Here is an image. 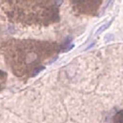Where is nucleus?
<instances>
[{
	"label": "nucleus",
	"instance_id": "nucleus-1",
	"mask_svg": "<svg viewBox=\"0 0 123 123\" xmlns=\"http://www.w3.org/2000/svg\"><path fill=\"white\" fill-rule=\"evenodd\" d=\"M58 46L51 42L35 40H15L7 41L3 44L2 52L12 68V72L23 76L29 73L31 74L48 58H55ZM57 57V56H56Z\"/></svg>",
	"mask_w": 123,
	"mask_h": 123
},
{
	"label": "nucleus",
	"instance_id": "nucleus-2",
	"mask_svg": "<svg viewBox=\"0 0 123 123\" xmlns=\"http://www.w3.org/2000/svg\"><path fill=\"white\" fill-rule=\"evenodd\" d=\"M63 1H3L2 7L8 16L25 24H43L59 19L58 6Z\"/></svg>",
	"mask_w": 123,
	"mask_h": 123
},
{
	"label": "nucleus",
	"instance_id": "nucleus-3",
	"mask_svg": "<svg viewBox=\"0 0 123 123\" xmlns=\"http://www.w3.org/2000/svg\"><path fill=\"white\" fill-rule=\"evenodd\" d=\"M73 8L79 13L87 14V15H95L97 14L98 9L101 6L102 1H92V0H78V1H72Z\"/></svg>",
	"mask_w": 123,
	"mask_h": 123
},
{
	"label": "nucleus",
	"instance_id": "nucleus-4",
	"mask_svg": "<svg viewBox=\"0 0 123 123\" xmlns=\"http://www.w3.org/2000/svg\"><path fill=\"white\" fill-rule=\"evenodd\" d=\"M71 42H72V38H71V37H70V38H67V39L65 40V42L63 43V45H62V47H61V51L63 53L70 51V50L74 47V45L71 44Z\"/></svg>",
	"mask_w": 123,
	"mask_h": 123
},
{
	"label": "nucleus",
	"instance_id": "nucleus-5",
	"mask_svg": "<svg viewBox=\"0 0 123 123\" xmlns=\"http://www.w3.org/2000/svg\"><path fill=\"white\" fill-rule=\"evenodd\" d=\"M114 122L115 123H123V110L117 112L114 117Z\"/></svg>",
	"mask_w": 123,
	"mask_h": 123
},
{
	"label": "nucleus",
	"instance_id": "nucleus-6",
	"mask_svg": "<svg viewBox=\"0 0 123 123\" xmlns=\"http://www.w3.org/2000/svg\"><path fill=\"white\" fill-rule=\"evenodd\" d=\"M6 77H7V74L2 72V71H0V89L3 86L4 82L6 81Z\"/></svg>",
	"mask_w": 123,
	"mask_h": 123
},
{
	"label": "nucleus",
	"instance_id": "nucleus-7",
	"mask_svg": "<svg viewBox=\"0 0 123 123\" xmlns=\"http://www.w3.org/2000/svg\"><path fill=\"white\" fill-rule=\"evenodd\" d=\"M112 22H113V20H110V21H109L108 23H106V24H104V25H103V26H102L101 28H99V29H98V30L96 31V34H98V33H100V32H102V31H104V30H106V29H107V28H108V27L110 26V24H111Z\"/></svg>",
	"mask_w": 123,
	"mask_h": 123
}]
</instances>
